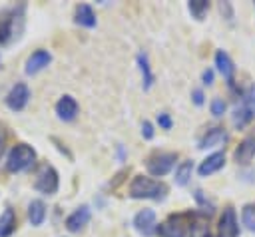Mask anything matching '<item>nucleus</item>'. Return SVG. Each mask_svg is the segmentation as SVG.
<instances>
[{"label": "nucleus", "mask_w": 255, "mask_h": 237, "mask_svg": "<svg viewBox=\"0 0 255 237\" xmlns=\"http://www.w3.org/2000/svg\"><path fill=\"white\" fill-rule=\"evenodd\" d=\"M24 30V4L0 12V44H12Z\"/></svg>", "instance_id": "nucleus-1"}, {"label": "nucleus", "mask_w": 255, "mask_h": 237, "mask_svg": "<svg viewBox=\"0 0 255 237\" xmlns=\"http://www.w3.org/2000/svg\"><path fill=\"white\" fill-rule=\"evenodd\" d=\"M167 193L165 183L155 181L145 175H135L129 183V197L133 199H163Z\"/></svg>", "instance_id": "nucleus-2"}, {"label": "nucleus", "mask_w": 255, "mask_h": 237, "mask_svg": "<svg viewBox=\"0 0 255 237\" xmlns=\"http://www.w3.org/2000/svg\"><path fill=\"white\" fill-rule=\"evenodd\" d=\"M34 159H36V151L26 143H18L10 149L8 159H6V167H8V171L16 173V171L30 167L34 163Z\"/></svg>", "instance_id": "nucleus-3"}, {"label": "nucleus", "mask_w": 255, "mask_h": 237, "mask_svg": "<svg viewBox=\"0 0 255 237\" xmlns=\"http://www.w3.org/2000/svg\"><path fill=\"white\" fill-rule=\"evenodd\" d=\"M34 187L46 195H54L58 191V173L52 165L48 163H42L38 167V173H36V181H34Z\"/></svg>", "instance_id": "nucleus-4"}, {"label": "nucleus", "mask_w": 255, "mask_h": 237, "mask_svg": "<svg viewBox=\"0 0 255 237\" xmlns=\"http://www.w3.org/2000/svg\"><path fill=\"white\" fill-rule=\"evenodd\" d=\"M189 227L185 215H171L159 225V237H187Z\"/></svg>", "instance_id": "nucleus-5"}, {"label": "nucleus", "mask_w": 255, "mask_h": 237, "mask_svg": "<svg viewBox=\"0 0 255 237\" xmlns=\"http://www.w3.org/2000/svg\"><path fill=\"white\" fill-rule=\"evenodd\" d=\"M175 159H177L175 153H153V155L147 159L145 165H147V171H149L151 175H165V173L173 167Z\"/></svg>", "instance_id": "nucleus-6"}, {"label": "nucleus", "mask_w": 255, "mask_h": 237, "mask_svg": "<svg viewBox=\"0 0 255 237\" xmlns=\"http://www.w3.org/2000/svg\"><path fill=\"white\" fill-rule=\"evenodd\" d=\"M28 98H30L28 86H26V84H16V86L8 92V96H6V106H8L10 110H14V112H20V110L28 104Z\"/></svg>", "instance_id": "nucleus-7"}, {"label": "nucleus", "mask_w": 255, "mask_h": 237, "mask_svg": "<svg viewBox=\"0 0 255 237\" xmlns=\"http://www.w3.org/2000/svg\"><path fill=\"white\" fill-rule=\"evenodd\" d=\"M237 235H239V225H237L235 211L231 207H227V209H223V215L219 219L217 237H237Z\"/></svg>", "instance_id": "nucleus-8"}, {"label": "nucleus", "mask_w": 255, "mask_h": 237, "mask_svg": "<svg viewBox=\"0 0 255 237\" xmlns=\"http://www.w3.org/2000/svg\"><path fill=\"white\" fill-rule=\"evenodd\" d=\"M133 225L135 229L145 235V237H151L153 231H155V213L151 209H141L135 217H133Z\"/></svg>", "instance_id": "nucleus-9"}, {"label": "nucleus", "mask_w": 255, "mask_h": 237, "mask_svg": "<svg viewBox=\"0 0 255 237\" xmlns=\"http://www.w3.org/2000/svg\"><path fill=\"white\" fill-rule=\"evenodd\" d=\"M253 155H255V129L249 135H245L243 141L237 145V149H235V161L245 165V163H249L253 159Z\"/></svg>", "instance_id": "nucleus-10"}, {"label": "nucleus", "mask_w": 255, "mask_h": 237, "mask_svg": "<svg viewBox=\"0 0 255 237\" xmlns=\"http://www.w3.org/2000/svg\"><path fill=\"white\" fill-rule=\"evenodd\" d=\"M52 56L48 50H36L32 52V56L26 60V74H36L40 70H44L48 64H50Z\"/></svg>", "instance_id": "nucleus-11"}, {"label": "nucleus", "mask_w": 255, "mask_h": 237, "mask_svg": "<svg viewBox=\"0 0 255 237\" xmlns=\"http://www.w3.org/2000/svg\"><path fill=\"white\" fill-rule=\"evenodd\" d=\"M225 141H227V131L223 127H211L199 139V147L201 149H205V147H217V145H223Z\"/></svg>", "instance_id": "nucleus-12"}, {"label": "nucleus", "mask_w": 255, "mask_h": 237, "mask_svg": "<svg viewBox=\"0 0 255 237\" xmlns=\"http://www.w3.org/2000/svg\"><path fill=\"white\" fill-rule=\"evenodd\" d=\"M56 112H58V116H60L62 119L70 121V119H74L76 114H78V102H76L72 96H64V98H60V102L56 104Z\"/></svg>", "instance_id": "nucleus-13"}, {"label": "nucleus", "mask_w": 255, "mask_h": 237, "mask_svg": "<svg viewBox=\"0 0 255 237\" xmlns=\"http://www.w3.org/2000/svg\"><path fill=\"white\" fill-rule=\"evenodd\" d=\"M88 221H90V207H88V205H82V207H78V209L66 219V227H68L70 231H80Z\"/></svg>", "instance_id": "nucleus-14"}, {"label": "nucleus", "mask_w": 255, "mask_h": 237, "mask_svg": "<svg viewBox=\"0 0 255 237\" xmlns=\"http://www.w3.org/2000/svg\"><path fill=\"white\" fill-rule=\"evenodd\" d=\"M223 163H225V155H223V153H213V155H209V157H205V159L201 161V165H199V175H201V177L211 175V173H215L217 169H221Z\"/></svg>", "instance_id": "nucleus-15"}, {"label": "nucleus", "mask_w": 255, "mask_h": 237, "mask_svg": "<svg viewBox=\"0 0 255 237\" xmlns=\"http://www.w3.org/2000/svg\"><path fill=\"white\" fill-rule=\"evenodd\" d=\"M76 22L80 26H86V28L96 26V14H94V10L88 4H80L76 8Z\"/></svg>", "instance_id": "nucleus-16"}, {"label": "nucleus", "mask_w": 255, "mask_h": 237, "mask_svg": "<svg viewBox=\"0 0 255 237\" xmlns=\"http://www.w3.org/2000/svg\"><path fill=\"white\" fill-rule=\"evenodd\" d=\"M16 227V215L12 209H6L0 215V237H10Z\"/></svg>", "instance_id": "nucleus-17"}, {"label": "nucleus", "mask_w": 255, "mask_h": 237, "mask_svg": "<svg viewBox=\"0 0 255 237\" xmlns=\"http://www.w3.org/2000/svg\"><path fill=\"white\" fill-rule=\"evenodd\" d=\"M28 217L32 221V225H42L44 217H46V207L40 199H34L30 205H28Z\"/></svg>", "instance_id": "nucleus-18"}, {"label": "nucleus", "mask_w": 255, "mask_h": 237, "mask_svg": "<svg viewBox=\"0 0 255 237\" xmlns=\"http://www.w3.org/2000/svg\"><path fill=\"white\" fill-rule=\"evenodd\" d=\"M215 64H217L219 72H221L227 80H231V76H233V62H231V58H229L223 50H217V54H215Z\"/></svg>", "instance_id": "nucleus-19"}, {"label": "nucleus", "mask_w": 255, "mask_h": 237, "mask_svg": "<svg viewBox=\"0 0 255 237\" xmlns=\"http://www.w3.org/2000/svg\"><path fill=\"white\" fill-rule=\"evenodd\" d=\"M191 171H193V163L191 161H181L175 169V183L177 185H185L191 177Z\"/></svg>", "instance_id": "nucleus-20"}, {"label": "nucleus", "mask_w": 255, "mask_h": 237, "mask_svg": "<svg viewBox=\"0 0 255 237\" xmlns=\"http://www.w3.org/2000/svg\"><path fill=\"white\" fill-rule=\"evenodd\" d=\"M209 10V2L207 0H191L189 2V12L195 20H203V16Z\"/></svg>", "instance_id": "nucleus-21"}, {"label": "nucleus", "mask_w": 255, "mask_h": 237, "mask_svg": "<svg viewBox=\"0 0 255 237\" xmlns=\"http://www.w3.org/2000/svg\"><path fill=\"white\" fill-rule=\"evenodd\" d=\"M241 219H243V225L255 233V205H245L243 207V213H241Z\"/></svg>", "instance_id": "nucleus-22"}, {"label": "nucleus", "mask_w": 255, "mask_h": 237, "mask_svg": "<svg viewBox=\"0 0 255 237\" xmlns=\"http://www.w3.org/2000/svg\"><path fill=\"white\" fill-rule=\"evenodd\" d=\"M137 62H139V68H141V74H143V88L147 90V88L151 86V80H153V76H151V72H149V64H147V58H145L143 54H139Z\"/></svg>", "instance_id": "nucleus-23"}, {"label": "nucleus", "mask_w": 255, "mask_h": 237, "mask_svg": "<svg viewBox=\"0 0 255 237\" xmlns=\"http://www.w3.org/2000/svg\"><path fill=\"white\" fill-rule=\"evenodd\" d=\"M251 118H253V114H251L247 108H243V106H241V108H237V110H235V116H233V123H235L237 127H243V125H245V123H247Z\"/></svg>", "instance_id": "nucleus-24"}, {"label": "nucleus", "mask_w": 255, "mask_h": 237, "mask_svg": "<svg viewBox=\"0 0 255 237\" xmlns=\"http://www.w3.org/2000/svg\"><path fill=\"white\" fill-rule=\"evenodd\" d=\"M243 108H247V110L255 116V90H251V92L243 98Z\"/></svg>", "instance_id": "nucleus-25"}, {"label": "nucleus", "mask_w": 255, "mask_h": 237, "mask_svg": "<svg viewBox=\"0 0 255 237\" xmlns=\"http://www.w3.org/2000/svg\"><path fill=\"white\" fill-rule=\"evenodd\" d=\"M225 112V102L221 100V98H215L213 102H211V114L213 116H221Z\"/></svg>", "instance_id": "nucleus-26"}, {"label": "nucleus", "mask_w": 255, "mask_h": 237, "mask_svg": "<svg viewBox=\"0 0 255 237\" xmlns=\"http://www.w3.org/2000/svg\"><path fill=\"white\" fill-rule=\"evenodd\" d=\"M157 121H159V125H161L163 129H169V127H171V119H169L167 114H159V116H157Z\"/></svg>", "instance_id": "nucleus-27"}, {"label": "nucleus", "mask_w": 255, "mask_h": 237, "mask_svg": "<svg viewBox=\"0 0 255 237\" xmlns=\"http://www.w3.org/2000/svg\"><path fill=\"white\" fill-rule=\"evenodd\" d=\"M141 133H143V137H147V139L153 137V129H151V123H149V121H143V125H141Z\"/></svg>", "instance_id": "nucleus-28"}, {"label": "nucleus", "mask_w": 255, "mask_h": 237, "mask_svg": "<svg viewBox=\"0 0 255 237\" xmlns=\"http://www.w3.org/2000/svg\"><path fill=\"white\" fill-rule=\"evenodd\" d=\"M203 82H205V84H211V82H213V72H211V70H205V72H203Z\"/></svg>", "instance_id": "nucleus-29"}, {"label": "nucleus", "mask_w": 255, "mask_h": 237, "mask_svg": "<svg viewBox=\"0 0 255 237\" xmlns=\"http://www.w3.org/2000/svg\"><path fill=\"white\" fill-rule=\"evenodd\" d=\"M193 102L199 106V104L203 102V94H201V92H193Z\"/></svg>", "instance_id": "nucleus-30"}, {"label": "nucleus", "mask_w": 255, "mask_h": 237, "mask_svg": "<svg viewBox=\"0 0 255 237\" xmlns=\"http://www.w3.org/2000/svg\"><path fill=\"white\" fill-rule=\"evenodd\" d=\"M2 151H4V133L0 131V155H2Z\"/></svg>", "instance_id": "nucleus-31"}]
</instances>
